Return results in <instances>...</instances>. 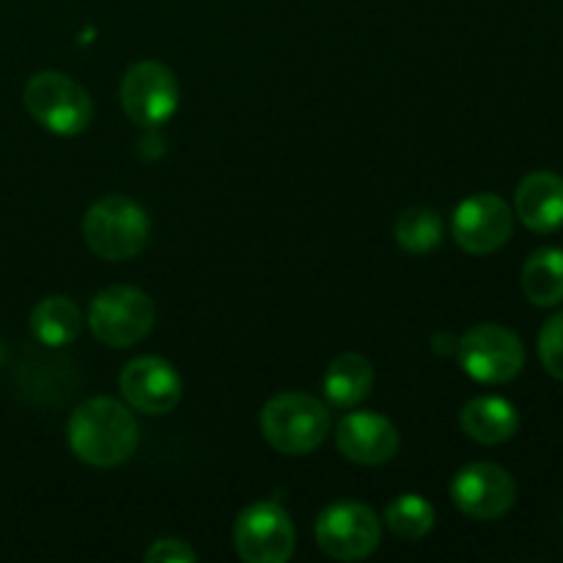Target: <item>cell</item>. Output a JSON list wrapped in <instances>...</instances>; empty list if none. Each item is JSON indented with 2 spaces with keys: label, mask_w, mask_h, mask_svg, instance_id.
<instances>
[{
  "label": "cell",
  "mask_w": 563,
  "mask_h": 563,
  "mask_svg": "<svg viewBox=\"0 0 563 563\" xmlns=\"http://www.w3.org/2000/svg\"><path fill=\"white\" fill-rule=\"evenodd\" d=\"M69 445L77 460L93 467H115L135 454L137 423L121 401L97 396L82 401L69 421Z\"/></svg>",
  "instance_id": "6da1fadb"
},
{
  "label": "cell",
  "mask_w": 563,
  "mask_h": 563,
  "mask_svg": "<svg viewBox=\"0 0 563 563\" xmlns=\"http://www.w3.org/2000/svg\"><path fill=\"white\" fill-rule=\"evenodd\" d=\"M152 236V223L141 203L124 196H108L93 203L82 218V240L108 262L135 258Z\"/></svg>",
  "instance_id": "7a4b0ae2"
},
{
  "label": "cell",
  "mask_w": 563,
  "mask_h": 563,
  "mask_svg": "<svg viewBox=\"0 0 563 563\" xmlns=\"http://www.w3.org/2000/svg\"><path fill=\"white\" fill-rule=\"evenodd\" d=\"M328 410L308 394H278L262 410L264 438L280 454H311L328 438Z\"/></svg>",
  "instance_id": "3957f363"
},
{
  "label": "cell",
  "mask_w": 563,
  "mask_h": 563,
  "mask_svg": "<svg viewBox=\"0 0 563 563\" xmlns=\"http://www.w3.org/2000/svg\"><path fill=\"white\" fill-rule=\"evenodd\" d=\"M25 108L36 124L55 135H80L91 124L93 104L86 88L60 71H38L25 86Z\"/></svg>",
  "instance_id": "277c9868"
},
{
  "label": "cell",
  "mask_w": 563,
  "mask_h": 563,
  "mask_svg": "<svg viewBox=\"0 0 563 563\" xmlns=\"http://www.w3.org/2000/svg\"><path fill=\"white\" fill-rule=\"evenodd\" d=\"M88 328L93 339L113 350L135 346L154 328V302L135 286H110L91 300Z\"/></svg>",
  "instance_id": "5b68a950"
},
{
  "label": "cell",
  "mask_w": 563,
  "mask_h": 563,
  "mask_svg": "<svg viewBox=\"0 0 563 563\" xmlns=\"http://www.w3.org/2000/svg\"><path fill=\"white\" fill-rule=\"evenodd\" d=\"M236 555L247 563H286L295 553V522L273 500L251 504L234 522Z\"/></svg>",
  "instance_id": "8992f818"
},
{
  "label": "cell",
  "mask_w": 563,
  "mask_h": 563,
  "mask_svg": "<svg viewBox=\"0 0 563 563\" xmlns=\"http://www.w3.org/2000/svg\"><path fill=\"white\" fill-rule=\"evenodd\" d=\"M383 526L379 517L357 500L328 506L317 520V544L335 561L368 559L379 548Z\"/></svg>",
  "instance_id": "52a82bcc"
},
{
  "label": "cell",
  "mask_w": 563,
  "mask_h": 563,
  "mask_svg": "<svg viewBox=\"0 0 563 563\" xmlns=\"http://www.w3.org/2000/svg\"><path fill=\"white\" fill-rule=\"evenodd\" d=\"M460 363L473 379L487 385H504L522 372L526 350L517 333L504 324H478L467 330L456 344Z\"/></svg>",
  "instance_id": "ba28073f"
},
{
  "label": "cell",
  "mask_w": 563,
  "mask_h": 563,
  "mask_svg": "<svg viewBox=\"0 0 563 563\" xmlns=\"http://www.w3.org/2000/svg\"><path fill=\"white\" fill-rule=\"evenodd\" d=\"M121 108L137 126H159L179 108V86L168 66L141 60L121 80Z\"/></svg>",
  "instance_id": "9c48e42d"
},
{
  "label": "cell",
  "mask_w": 563,
  "mask_h": 563,
  "mask_svg": "<svg viewBox=\"0 0 563 563\" xmlns=\"http://www.w3.org/2000/svg\"><path fill=\"white\" fill-rule=\"evenodd\" d=\"M451 498L462 515L473 520H498L515 506L517 484L509 471L493 462L462 467L451 482Z\"/></svg>",
  "instance_id": "30bf717a"
},
{
  "label": "cell",
  "mask_w": 563,
  "mask_h": 563,
  "mask_svg": "<svg viewBox=\"0 0 563 563\" xmlns=\"http://www.w3.org/2000/svg\"><path fill=\"white\" fill-rule=\"evenodd\" d=\"M515 231L509 203L493 192L465 198L454 212V240L471 256H487L504 247Z\"/></svg>",
  "instance_id": "8fae6325"
},
{
  "label": "cell",
  "mask_w": 563,
  "mask_h": 563,
  "mask_svg": "<svg viewBox=\"0 0 563 563\" xmlns=\"http://www.w3.org/2000/svg\"><path fill=\"white\" fill-rule=\"evenodd\" d=\"M126 405L146 416H165L181 399V379L176 368L163 357H135L119 377Z\"/></svg>",
  "instance_id": "7c38bea8"
},
{
  "label": "cell",
  "mask_w": 563,
  "mask_h": 563,
  "mask_svg": "<svg viewBox=\"0 0 563 563\" xmlns=\"http://www.w3.org/2000/svg\"><path fill=\"white\" fill-rule=\"evenodd\" d=\"M339 451L357 465H383L399 451V432L377 412H350L335 432Z\"/></svg>",
  "instance_id": "4fadbf2b"
},
{
  "label": "cell",
  "mask_w": 563,
  "mask_h": 563,
  "mask_svg": "<svg viewBox=\"0 0 563 563\" xmlns=\"http://www.w3.org/2000/svg\"><path fill=\"white\" fill-rule=\"evenodd\" d=\"M515 212L522 225L537 234H550V231L563 225V176L553 170H537L526 176L515 192Z\"/></svg>",
  "instance_id": "5bb4252c"
},
{
  "label": "cell",
  "mask_w": 563,
  "mask_h": 563,
  "mask_svg": "<svg viewBox=\"0 0 563 563\" xmlns=\"http://www.w3.org/2000/svg\"><path fill=\"white\" fill-rule=\"evenodd\" d=\"M462 432L482 445H500L511 440L520 427L517 410L500 396H478L467 401L460 416Z\"/></svg>",
  "instance_id": "9a60e30c"
},
{
  "label": "cell",
  "mask_w": 563,
  "mask_h": 563,
  "mask_svg": "<svg viewBox=\"0 0 563 563\" xmlns=\"http://www.w3.org/2000/svg\"><path fill=\"white\" fill-rule=\"evenodd\" d=\"M374 368L372 361L357 352L339 355L324 372V394L335 407H355L372 394Z\"/></svg>",
  "instance_id": "2e32d148"
},
{
  "label": "cell",
  "mask_w": 563,
  "mask_h": 563,
  "mask_svg": "<svg viewBox=\"0 0 563 563\" xmlns=\"http://www.w3.org/2000/svg\"><path fill=\"white\" fill-rule=\"evenodd\" d=\"M522 291L539 308L559 306L563 300V251L542 247L522 267Z\"/></svg>",
  "instance_id": "e0dca14e"
},
{
  "label": "cell",
  "mask_w": 563,
  "mask_h": 563,
  "mask_svg": "<svg viewBox=\"0 0 563 563\" xmlns=\"http://www.w3.org/2000/svg\"><path fill=\"white\" fill-rule=\"evenodd\" d=\"M82 328L80 308L69 297H44L31 311V330L42 344L66 346Z\"/></svg>",
  "instance_id": "ac0fdd59"
},
{
  "label": "cell",
  "mask_w": 563,
  "mask_h": 563,
  "mask_svg": "<svg viewBox=\"0 0 563 563\" xmlns=\"http://www.w3.org/2000/svg\"><path fill=\"white\" fill-rule=\"evenodd\" d=\"M396 242L412 256H427L443 242V220L432 207H410L396 220Z\"/></svg>",
  "instance_id": "d6986e66"
},
{
  "label": "cell",
  "mask_w": 563,
  "mask_h": 563,
  "mask_svg": "<svg viewBox=\"0 0 563 563\" xmlns=\"http://www.w3.org/2000/svg\"><path fill=\"white\" fill-rule=\"evenodd\" d=\"M385 526L390 528L394 537L405 539V542H416V539H423L434 528V509L421 495H399L385 509Z\"/></svg>",
  "instance_id": "ffe728a7"
},
{
  "label": "cell",
  "mask_w": 563,
  "mask_h": 563,
  "mask_svg": "<svg viewBox=\"0 0 563 563\" xmlns=\"http://www.w3.org/2000/svg\"><path fill=\"white\" fill-rule=\"evenodd\" d=\"M539 357L550 377L563 383V311L544 322L542 333H539Z\"/></svg>",
  "instance_id": "44dd1931"
},
{
  "label": "cell",
  "mask_w": 563,
  "mask_h": 563,
  "mask_svg": "<svg viewBox=\"0 0 563 563\" xmlns=\"http://www.w3.org/2000/svg\"><path fill=\"white\" fill-rule=\"evenodd\" d=\"M148 563H192L198 559L196 550L181 539H157L143 555Z\"/></svg>",
  "instance_id": "7402d4cb"
}]
</instances>
